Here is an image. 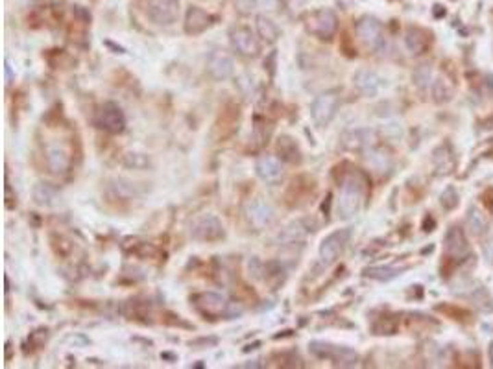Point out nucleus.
<instances>
[{
    "label": "nucleus",
    "mask_w": 493,
    "mask_h": 369,
    "mask_svg": "<svg viewBox=\"0 0 493 369\" xmlns=\"http://www.w3.org/2000/svg\"><path fill=\"white\" fill-rule=\"evenodd\" d=\"M364 179L359 174H351L342 181L338 198V214L342 218H353L355 214H359L364 201Z\"/></svg>",
    "instance_id": "1"
},
{
    "label": "nucleus",
    "mask_w": 493,
    "mask_h": 369,
    "mask_svg": "<svg viewBox=\"0 0 493 369\" xmlns=\"http://www.w3.org/2000/svg\"><path fill=\"white\" fill-rule=\"evenodd\" d=\"M309 349L314 357L323 358V360H331L336 366H344V368H351L359 362V355L349 349V347H342V345H333L327 342H311Z\"/></svg>",
    "instance_id": "2"
},
{
    "label": "nucleus",
    "mask_w": 493,
    "mask_h": 369,
    "mask_svg": "<svg viewBox=\"0 0 493 369\" xmlns=\"http://www.w3.org/2000/svg\"><path fill=\"white\" fill-rule=\"evenodd\" d=\"M142 8L153 25L170 26L179 17V0H142Z\"/></svg>",
    "instance_id": "3"
},
{
    "label": "nucleus",
    "mask_w": 493,
    "mask_h": 369,
    "mask_svg": "<svg viewBox=\"0 0 493 369\" xmlns=\"http://www.w3.org/2000/svg\"><path fill=\"white\" fill-rule=\"evenodd\" d=\"M305 26L312 36L320 37V39H331L338 28V18H336L335 12H331L327 8H320L305 17Z\"/></svg>",
    "instance_id": "4"
},
{
    "label": "nucleus",
    "mask_w": 493,
    "mask_h": 369,
    "mask_svg": "<svg viewBox=\"0 0 493 369\" xmlns=\"http://www.w3.org/2000/svg\"><path fill=\"white\" fill-rule=\"evenodd\" d=\"M190 235L200 242H216L224 238V225L214 214H201L190 225Z\"/></svg>",
    "instance_id": "5"
},
{
    "label": "nucleus",
    "mask_w": 493,
    "mask_h": 369,
    "mask_svg": "<svg viewBox=\"0 0 493 369\" xmlns=\"http://www.w3.org/2000/svg\"><path fill=\"white\" fill-rule=\"evenodd\" d=\"M340 107V98L336 92H323L312 102L311 115L312 120L320 127L329 126V122L336 116V111Z\"/></svg>",
    "instance_id": "6"
},
{
    "label": "nucleus",
    "mask_w": 493,
    "mask_h": 369,
    "mask_svg": "<svg viewBox=\"0 0 493 369\" xmlns=\"http://www.w3.org/2000/svg\"><path fill=\"white\" fill-rule=\"evenodd\" d=\"M349 238H351V229H338L325 236L320 244V259L323 264H333L344 253Z\"/></svg>",
    "instance_id": "7"
},
{
    "label": "nucleus",
    "mask_w": 493,
    "mask_h": 369,
    "mask_svg": "<svg viewBox=\"0 0 493 369\" xmlns=\"http://www.w3.org/2000/svg\"><path fill=\"white\" fill-rule=\"evenodd\" d=\"M357 36L366 47L373 52L384 49V30L383 25L375 17H362L357 23Z\"/></svg>",
    "instance_id": "8"
},
{
    "label": "nucleus",
    "mask_w": 493,
    "mask_h": 369,
    "mask_svg": "<svg viewBox=\"0 0 493 369\" xmlns=\"http://www.w3.org/2000/svg\"><path fill=\"white\" fill-rule=\"evenodd\" d=\"M97 126L108 133H121L126 126V116L116 103L105 102L97 113Z\"/></svg>",
    "instance_id": "9"
},
{
    "label": "nucleus",
    "mask_w": 493,
    "mask_h": 369,
    "mask_svg": "<svg viewBox=\"0 0 493 369\" xmlns=\"http://www.w3.org/2000/svg\"><path fill=\"white\" fill-rule=\"evenodd\" d=\"M229 39H231L233 49L237 50L240 55H246V58H253L261 50L259 39L248 26H233L229 30Z\"/></svg>",
    "instance_id": "10"
},
{
    "label": "nucleus",
    "mask_w": 493,
    "mask_h": 369,
    "mask_svg": "<svg viewBox=\"0 0 493 369\" xmlns=\"http://www.w3.org/2000/svg\"><path fill=\"white\" fill-rule=\"evenodd\" d=\"M192 303L201 314L209 316V318L224 316L227 312V307H229L227 299L216 294V292H200V294L192 296Z\"/></svg>",
    "instance_id": "11"
},
{
    "label": "nucleus",
    "mask_w": 493,
    "mask_h": 369,
    "mask_svg": "<svg viewBox=\"0 0 493 369\" xmlns=\"http://www.w3.org/2000/svg\"><path fill=\"white\" fill-rule=\"evenodd\" d=\"M246 216L255 229H264L274 224L275 220V211L274 207L270 205L268 201L264 200H253L246 205Z\"/></svg>",
    "instance_id": "12"
},
{
    "label": "nucleus",
    "mask_w": 493,
    "mask_h": 369,
    "mask_svg": "<svg viewBox=\"0 0 493 369\" xmlns=\"http://www.w3.org/2000/svg\"><path fill=\"white\" fill-rule=\"evenodd\" d=\"M255 170L257 176L261 177L262 181L270 183V185L279 183L283 176H285L283 163L277 157H274V155H261V157L257 159Z\"/></svg>",
    "instance_id": "13"
},
{
    "label": "nucleus",
    "mask_w": 493,
    "mask_h": 369,
    "mask_svg": "<svg viewBox=\"0 0 493 369\" xmlns=\"http://www.w3.org/2000/svg\"><path fill=\"white\" fill-rule=\"evenodd\" d=\"M471 251L469 242L464 231L460 227H451L449 233L445 235V253L449 255L451 259H466Z\"/></svg>",
    "instance_id": "14"
},
{
    "label": "nucleus",
    "mask_w": 493,
    "mask_h": 369,
    "mask_svg": "<svg viewBox=\"0 0 493 369\" xmlns=\"http://www.w3.org/2000/svg\"><path fill=\"white\" fill-rule=\"evenodd\" d=\"M213 25V15L198 6H190L185 15V31L190 36H200Z\"/></svg>",
    "instance_id": "15"
},
{
    "label": "nucleus",
    "mask_w": 493,
    "mask_h": 369,
    "mask_svg": "<svg viewBox=\"0 0 493 369\" xmlns=\"http://www.w3.org/2000/svg\"><path fill=\"white\" fill-rule=\"evenodd\" d=\"M207 71L214 79H227L235 73V63L229 54L213 52L207 60Z\"/></svg>",
    "instance_id": "16"
},
{
    "label": "nucleus",
    "mask_w": 493,
    "mask_h": 369,
    "mask_svg": "<svg viewBox=\"0 0 493 369\" xmlns=\"http://www.w3.org/2000/svg\"><path fill=\"white\" fill-rule=\"evenodd\" d=\"M47 164L52 174H65L71 166V157H68V151L61 146H49L47 150Z\"/></svg>",
    "instance_id": "17"
},
{
    "label": "nucleus",
    "mask_w": 493,
    "mask_h": 369,
    "mask_svg": "<svg viewBox=\"0 0 493 369\" xmlns=\"http://www.w3.org/2000/svg\"><path fill=\"white\" fill-rule=\"evenodd\" d=\"M34 201L41 207H58L61 201V196L58 188H54L49 183H37L31 190Z\"/></svg>",
    "instance_id": "18"
},
{
    "label": "nucleus",
    "mask_w": 493,
    "mask_h": 369,
    "mask_svg": "<svg viewBox=\"0 0 493 369\" xmlns=\"http://www.w3.org/2000/svg\"><path fill=\"white\" fill-rule=\"evenodd\" d=\"M429 42H431L429 34L421 28H416V26H410L405 34V44L412 54H423L429 49Z\"/></svg>",
    "instance_id": "19"
},
{
    "label": "nucleus",
    "mask_w": 493,
    "mask_h": 369,
    "mask_svg": "<svg viewBox=\"0 0 493 369\" xmlns=\"http://www.w3.org/2000/svg\"><path fill=\"white\" fill-rule=\"evenodd\" d=\"M355 85H357V89L360 92H364L368 97H373L379 91L381 79L372 71H359V73L355 74Z\"/></svg>",
    "instance_id": "20"
},
{
    "label": "nucleus",
    "mask_w": 493,
    "mask_h": 369,
    "mask_svg": "<svg viewBox=\"0 0 493 369\" xmlns=\"http://www.w3.org/2000/svg\"><path fill=\"white\" fill-rule=\"evenodd\" d=\"M277 151H279L283 161H288V163H299L301 161V151H299L298 142L288 135H283L277 139Z\"/></svg>",
    "instance_id": "21"
},
{
    "label": "nucleus",
    "mask_w": 493,
    "mask_h": 369,
    "mask_svg": "<svg viewBox=\"0 0 493 369\" xmlns=\"http://www.w3.org/2000/svg\"><path fill=\"white\" fill-rule=\"evenodd\" d=\"M257 34L264 39V41L268 42H274L277 41V37H279V28L275 25L274 21H270L268 17H264V15H259L257 17Z\"/></svg>",
    "instance_id": "22"
},
{
    "label": "nucleus",
    "mask_w": 493,
    "mask_h": 369,
    "mask_svg": "<svg viewBox=\"0 0 493 369\" xmlns=\"http://www.w3.org/2000/svg\"><path fill=\"white\" fill-rule=\"evenodd\" d=\"M373 133L368 131V129H357V131H351L344 137V144L347 148H368L372 144Z\"/></svg>",
    "instance_id": "23"
},
{
    "label": "nucleus",
    "mask_w": 493,
    "mask_h": 369,
    "mask_svg": "<svg viewBox=\"0 0 493 369\" xmlns=\"http://www.w3.org/2000/svg\"><path fill=\"white\" fill-rule=\"evenodd\" d=\"M468 229L477 236L482 235V233H486L488 229L486 216H484L477 207H471L468 212Z\"/></svg>",
    "instance_id": "24"
},
{
    "label": "nucleus",
    "mask_w": 493,
    "mask_h": 369,
    "mask_svg": "<svg viewBox=\"0 0 493 369\" xmlns=\"http://www.w3.org/2000/svg\"><path fill=\"white\" fill-rule=\"evenodd\" d=\"M453 85H451L449 79H445V78H438L436 81H434L433 85V97L436 102H447V100H451V97H453Z\"/></svg>",
    "instance_id": "25"
},
{
    "label": "nucleus",
    "mask_w": 493,
    "mask_h": 369,
    "mask_svg": "<svg viewBox=\"0 0 493 369\" xmlns=\"http://www.w3.org/2000/svg\"><path fill=\"white\" fill-rule=\"evenodd\" d=\"M401 272L403 270H399V268H392V266L368 268V270H366V277L377 279V281H390V279L401 275Z\"/></svg>",
    "instance_id": "26"
},
{
    "label": "nucleus",
    "mask_w": 493,
    "mask_h": 369,
    "mask_svg": "<svg viewBox=\"0 0 493 369\" xmlns=\"http://www.w3.org/2000/svg\"><path fill=\"white\" fill-rule=\"evenodd\" d=\"M305 236V229L301 227L299 222H294L290 224L288 227L283 229V233L279 235V242H285V244H294V242H299V240H303Z\"/></svg>",
    "instance_id": "27"
},
{
    "label": "nucleus",
    "mask_w": 493,
    "mask_h": 369,
    "mask_svg": "<svg viewBox=\"0 0 493 369\" xmlns=\"http://www.w3.org/2000/svg\"><path fill=\"white\" fill-rule=\"evenodd\" d=\"M368 163L372 164L373 168L379 170V172H386L390 168V157L384 153V151H370L368 153Z\"/></svg>",
    "instance_id": "28"
},
{
    "label": "nucleus",
    "mask_w": 493,
    "mask_h": 369,
    "mask_svg": "<svg viewBox=\"0 0 493 369\" xmlns=\"http://www.w3.org/2000/svg\"><path fill=\"white\" fill-rule=\"evenodd\" d=\"M126 164L128 166H134V168H144L150 164L147 155H142V153H128L126 155Z\"/></svg>",
    "instance_id": "29"
},
{
    "label": "nucleus",
    "mask_w": 493,
    "mask_h": 369,
    "mask_svg": "<svg viewBox=\"0 0 493 369\" xmlns=\"http://www.w3.org/2000/svg\"><path fill=\"white\" fill-rule=\"evenodd\" d=\"M442 205H444L445 209H455V207L458 205V194L455 188L449 187L442 194Z\"/></svg>",
    "instance_id": "30"
},
{
    "label": "nucleus",
    "mask_w": 493,
    "mask_h": 369,
    "mask_svg": "<svg viewBox=\"0 0 493 369\" xmlns=\"http://www.w3.org/2000/svg\"><path fill=\"white\" fill-rule=\"evenodd\" d=\"M429 81H431V71H429V67H421L416 73V84L420 85V87H425Z\"/></svg>",
    "instance_id": "31"
},
{
    "label": "nucleus",
    "mask_w": 493,
    "mask_h": 369,
    "mask_svg": "<svg viewBox=\"0 0 493 369\" xmlns=\"http://www.w3.org/2000/svg\"><path fill=\"white\" fill-rule=\"evenodd\" d=\"M257 2H259V0H237V6L240 8V12L242 13H248L255 8Z\"/></svg>",
    "instance_id": "32"
},
{
    "label": "nucleus",
    "mask_w": 493,
    "mask_h": 369,
    "mask_svg": "<svg viewBox=\"0 0 493 369\" xmlns=\"http://www.w3.org/2000/svg\"><path fill=\"white\" fill-rule=\"evenodd\" d=\"M484 255L490 262H493V235L488 238V242L484 244Z\"/></svg>",
    "instance_id": "33"
},
{
    "label": "nucleus",
    "mask_w": 493,
    "mask_h": 369,
    "mask_svg": "<svg viewBox=\"0 0 493 369\" xmlns=\"http://www.w3.org/2000/svg\"><path fill=\"white\" fill-rule=\"evenodd\" d=\"M6 84H10V79H12V68H10V65H8V61H6Z\"/></svg>",
    "instance_id": "34"
}]
</instances>
